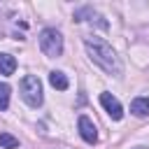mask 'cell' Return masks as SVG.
Returning a JSON list of instances; mask_svg holds the SVG:
<instances>
[{"instance_id": "8992f818", "label": "cell", "mask_w": 149, "mask_h": 149, "mask_svg": "<svg viewBox=\"0 0 149 149\" xmlns=\"http://www.w3.org/2000/svg\"><path fill=\"white\" fill-rule=\"evenodd\" d=\"M74 21H88V23H98L100 28H107V21L102 19V14H98L93 7H79L74 12Z\"/></svg>"}, {"instance_id": "52a82bcc", "label": "cell", "mask_w": 149, "mask_h": 149, "mask_svg": "<svg viewBox=\"0 0 149 149\" xmlns=\"http://www.w3.org/2000/svg\"><path fill=\"white\" fill-rule=\"evenodd\" d=\"M130 112H133L135 116H149V98H144V95L135 98V100L130 102Z\"/></svg>"}, {"instance_id": "277c9868", "label": "cell", "mask_w": 149, "mask_h": 149, "mask_svg": "<svg viewBox=\"0 0 149 149\" xmlns=\"http://www.w3.org/2000/svg\"><path fill=\"white\" fill-rule=\"evenodd\" d=\"M100 105L105 107V112H107L114 121H119V119L123 116V107H121V102H119L112 93H107V91H105V93H100Z\"/></svg>"}, {"instance_id": "8fae6325", "label": "cell", "mask_w": 149, "mask_h": 149, "mask_svg": "<svg viewBox=\"0 0 149 149\" xmlns=\"http://www.w3.org/2000/svg\"><path fill=\"white\" fill-rule=\"evenodd\" d=\"M9 93H12L9 84L0 81V109H7V107H9Z\"/></svg>"}, {"instance_id": "30bf717a", "label": "cell", "mask_w": 149, "mask_h": 149, "mask_svg": "<svg viewBox=\"0 0 149 149\" xmlns=\"http://www.w3.org/2000/svg\"><path fill=\"white\" fill-rule=\"evenodd\" d=\"M0 147L2 149H16L19 147V140L9 133H0Z\"/></svg>"}, {"instance_id": "7c38bea8", "label": "cell", "mask_w": 149, "mask_h": 149, "mask_svg": "<svg viewBox=\"0 0 149 149\" xmlns=\"http://www.w3.org/2000/svg\"><path fill=\"white\" fill-rule=\"evenodd\" d=\"M135 149H147V147H135Z\"/></svg>"}, {"instance_id": "3957f363", "label": "cell", "mask_w": 149, "mask_h": 149, "mask_svg": "<svg viewBox=\"0 0 149 149\" xmlns=\"http://www.w3.org/2000/svg\"><path fill=\"white\" fill-rule=\"evenodd\" d=\"M40 49L49 56V58H56L63 54V35L56 30V28H44L40 33Z\"/></svg>"}, {"instance_id": "5b68a950", "label": "cell", "mask_w": 149, "mask_h": 149, "mask_svg": "<svg viewBox=\"0 0 149 149\" xmlns=\"http://www.w3.org/2000/svg\"><path fill=\"white\" fill-rule=\"evenodd\" d=\"M77 128H79V135H81V140L86 142V144H95L98 142V133H95V126H93V121L88 119V116H79L77 119Z\"/></svg>"}, {"instance_id": "ba28073f", "label": "cell", "mask_w": 149, "mask_h": 149, "mask_svg": "<svg viewBox=\"0 0 149 149\" xmlns=\"http://www.w3.org/2000/svg\"><path fill=\"white\" fill-rule=\"evenodd\" d=\"M14 70H16V58L12 54H0V74L9 77L14 74Z\"/></svg>"}, {"instance_id": "6da1fadb", "label": "cell", "mask_w": 149, "mask_h": 149, "mask_svg": "<svg viewBox=\"0 0 149 149\" xmlns=\"http://www.w3.org/2000/svg\"><path fill=\"white\" fill-rule=\"evenodd\" d=\"M84 49L88 54V58L100 68L105 70L107 74H114V77H121L123 72V65L119 61V56L114 54V49L102 40V37H95V35H88L84 37Z\"/></svg>"}, {"instance_id": "7a4b0ae2", "label": "cell", "mask_w": 149, "mask_h": 149, "mask_svg": "<svg viewBox=\"0 0 149 149\" xmlns=\"http://www.w3.org/2000/svg\"><path fill=\"white\" fill-rule=\"evenodd\" d=\"M21 98L30 105V107H40L44 95H42V81L35 74H26L21 79Z\"/></svg>"}, {"instance_id": "9c48e42d", "label": "cell", "mask_w": 149, "mask_h": 149, "mask_svg": "<svg viewBox=\"0 0 149 149\" xmlns=\"http://www.w3.org/2000/svg\"><path fill=\"white\" fill-rule=\"evenodd\" d=\"M49 84H51L54 88H58V91H65V88L70 86V81H68L65 72H61V70H54V72H49Z\"/></svg>"}]
</instances>
